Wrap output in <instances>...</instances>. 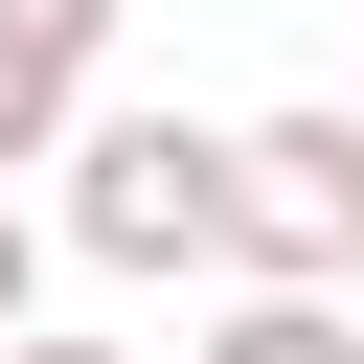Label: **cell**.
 <instances>
[{"mask_svg": "<svg viewBox=\"0 0 364 364\" xmlns=\"http://www.w3.org/2000/svg\"><path fill=\"white\" fill-rule=\"evenodd\" d=\"M228 273H341L364 296V91L341 114H228Z\"/></svg>", "mask_w": 364, "mask_h": 364, "instance_id": "7a4b0ae2", "label": "cell"}, {"mask_svg": "<svg viewBox=\"0 0 364 364\" xmlns=\"http://www.w3.org/2000/svg\"><path fill=\"white\" fill-rule=\"evenodd\" d=\"M205 364H364V296H341V273H228Z\"/></svg>", "mask_w": 364, "mask_h": 364, "instance_id": "277c9868", "label": "cell"}, {"mask_svg": "<svg viewBox=\"0 0 364 364\" xmlns=\"http://www.w3.org/2000/svg\"><path fill=\"white\" fill-rule=\"evenodd\" d=\"M0 364H136V341H46V318H23V341H0Z\"/></svg>", "mask_w": 364, "mask_h": 364, "instance_id": "8992f818", "label": "cell"}, {"mask_svg": "<svg viewBox=\"0 0 364 364\" xmlns=\"http://www.w3.org/2000/svg\"><path fill=\"white\" fill-rule=\"evenodd\" d=\"M114 23L136 0H0V182H46V136L114 91Z\"/></svg>", "mask_w": 364, "mask_h": 364, "instance_id": "3957f363", "label": "cell"}, {"mask_svg": "<svg viewBox=\"0 0 364 364\" xmlns=\"http://www.w3.org/2000/svg\"><path fill=\"white\" fill-rule=\"evenodd\" d=\"M46 250L68 273H228V114H136V91H91L68 136H46Z\"/></svg>", "mask_w": 364, "mask_h": 364, "instance_id": "6da1fadb", "label": "cell"}, {"mask_svg": "<svg viewBox=\"0 0 364 364\" xmlns=\"http://www.w3.org/2000/svg\"><path fill=\"white\" fill-rule=\"evenodd\" d=\"M23 318H46V205L0 182V341H23Z\"/></svg>", "mask_w": 364, "mask_h": 364, "instance_id": "5b68a950", "label": "cell"}]
</instances>
